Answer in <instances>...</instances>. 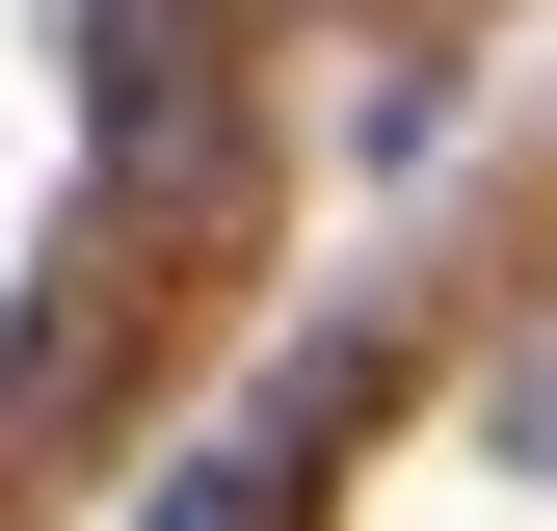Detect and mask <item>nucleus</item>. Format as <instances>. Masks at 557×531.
Returning a JSON list of instances; mask_svg holds the SVG:
<instances>
[{
    "mask_svg": "<svg viewBox=\"0 0 557 531\" xmlns=\"http://www.w3.org/2000/svg\"><path fill=\"white\" fill-rule=\"evenodd\" d=\"M81 81H107V213H213V186H239V53H213V0H81Z\"/></svg>",
    "mask_w": 557,
    "mask_h": 531,
    "instance_id": "nucleus-1",
    "label": "nucleus"
},
{
    "mask_svg": "<svg viewBox=\"0 0 557 531\" xmlns=\"http://www.w3.org/2000/svg\"><path fill=\"white\" fill-rule=\"evenodd\" d=\"M133 319H160V266H53V293L0 319V452H53V425H81V398L133 372Z\"/></svg>",
    "mask_w": 557,
    "mask_h": 531,
    "instance_id": "nucleus-2",
    "label": "nucleus"
},
{
    "mask_svg": "<svg viewBox=\"0 0 557 531\" xmlns=\"http://www.w3.org/2000/svg\"><path fill=\"white\" fill-rule=\"evenodd\" d=\"M133 531H293V452H265V425H239V452H186V479L133 505Z\"/></svg>",
    "mask_w": 557,
    "mask_h": 531,
    "instance_id": "nucleus-3",
    "label": "nucleus"
},
{
    "mask_svg": "<svg viewBox=\"0 0 557 531\" xmlns=\"http://www.w3.org/2000/svg\"><path fill=\"white\" fill-rule=\"evenodd\" d=\"M505 425H531V452H557V293H531V319H505Z\"/></svg>",
    "mask_w": 557,
    "mask_h": 531,
    "instance_id": "nucleus-4",
    "label": "nucleus"
}]
</instances>
